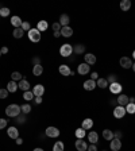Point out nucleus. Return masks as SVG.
<instances>
[{
	"mask_svg": "<svg viewBox=\"0 0 135 151\" xmlns=\"http://www.w3.org/2000/svg\"><path fill=\"white\" fill-rule=\"evenodd\" d=\"M103 138L105 139V140H112L113 139V132L111 131V129H104L103 131Z\"/></svg>",
	"mask_w": 135,
	"mask_h": 151,
	"instance_id": "7c9ffc66",
	"label": "nucleus"
},
{
	"mask_svg": "<svg viewBox=\"0 0 135 151\" xmlns=\"http://www.w3.org/2000/svg\"><path fill=\"white\" fill-rule=\"evenodd\" d=\"M35 96H34V93H32V91H26V92H23V99H25L26 101H30V100H32Z\"/></svg>",
	"mask_w": 135,
	"mask_h": 151,
	"instance_id": "473e14b6",
	"label": "nucleus"
},
{
	"mask_svg": "<svg viewBox=\"0 0 135 151\" xmlns=\"http://www.w3.org/2000/svg\"><path fill=\"white\" fill-rule=\"evenodd\" d=\"M51 28H53V31H54V32H60V31H61V28H62V26H61L58 22H54L53 24H51Z\"/></svg>",
	"mask_w": 135,
	"mask_h": 151,
	"instance_id": "4c0bfd02",
	"label": "nucleus"
},
{
	"mask_svg": "<svg viewBox=\"0 0 135 151\" xmlns=\"http://www.w3.org/2000/svg\"><path fill=\"white\" fill-rule=\"evenodd\" d=\"M37 28L41 32H43V31H46L47 28H49V23H47L46 20H39V22H38V24H37Z\"/></svg>",
	"mask_w": 135,
	"mask_h": 151,
	"instance_id": "b1692460",
	"label": "nucleus"
},
{
	"mask_svg": "<svg viewBox=\"0 0 135 151\" xmlns=\"http://www.w3.org/2000/svg\"><path fill=\"white\" fill-rule=\"evenodd\" d=\"M108 88H110V91L112 94H120L122 93L123 86H122V84H119V82H113V84L108 85Z\"/></svg>",
	"mask_w": 135,
	"mask_h": 151,
	"instance_id": "0eeeda50",
	"label": "nucleus"
},
{
	"mask_svg": "<svg viewBox=\"0 0 135 151\" xmlns=\"http://www.w3.org/2000/svg\"><path fill=\"white\" fill-rule=\"evenodd\" d=\"M11 78H12V81H20V80H23V76L20 72H12V74H11Z\"/></svg>",
	"mask_w": 135,
	"mask_h": 151,
	"instance_id": "f704fd0d",
	"label": "nucleus"
},
{
	"mask_svg": "<svg viewBox=\"0 0 135 151\" xmlns=\"http://www.w3.org/2000/svg\"><path fill=\"white\" fill-rule=\"evenodd\" d=\"M107 81H108V84H113V82H118L116 76H115V74H110V76L107 77Z\"/></svg>",
	"mask_w": 135,
	"mask_h": 151,
	"instance_id": "a19ab883",
	"label": "nucleus"
},
{
	"mask_svg": "<svg viewBox=\"0 0 135 151\" xmlns=\"http://www.w3.org/2000/svg\"><path fill=\"white\" fill-rule=\"evenodd\" d=\"M35 103H37V104H42V97H35Z\"/></svg>",
	"mask_w": 135,
	"mask_h": 151,
	"instance_id": "3c124183",
	"label": "nucleus"
},
{
	"mask_svg": "<svg viewBox=\"0 0 135 151\" xmlns=\"http://www.w3.org/2000/svg\"><path fill=\"white\" fill-rule=\"evenodd\" d=\"M130 8H131V1H130V0H122V1H120V9H122V11L126 12Z\"/></svg>",
	"mask_w": 135,
	"mask_h": 151,
	"instance_id": "bb28decb",
	"label": "nucleus"
},
{
	"mask_svg": "<svg viewBox=\"0 0 135 151\" xmlns=\"http://www.w3.org/2000/svg\"><path fill=\"white\" fill-rule=\"evenodd\" d=\"M32 151H45V150H43V148H41V147H37V148H34Z\"/></svg>",
	"mask_w": 135,
	"mask_h": 151,
	"instance_id": "864d4df0",
	"label": "nucleus"
},
{
	"mask_svg": "<svg viewBox=\"0 0 135 151\" xmlns=\"http://www.w3.org/2000/svg\"><path fill=\"white\" fill-rule=\"evenodd\" d=\"M45 134H46L47 138H58L61 132L57 127H47L46 131H45Z\"/></svg>",
	"mask_w": 135,
	"mask_h": 151,
	"instance_id": "20e7f679",
	"label": "nucleus"
},
{
	"mask_svg": "<svg viewBox=\"0 0 135 151\" xmlns=\"http://www.w3.org/2000/svg\"><path fill=\"white\" fill-rule=\"evenodd\" d=\"M116 103L119 104V105H122V107H126L127 104L130 103V100H129V96H127V94H123V93H120L119 96H118V99H116Z\"/></svg>",
	"mask_w": 135,
	"mask_h": 151,
	"instance_id": "4468645a",
	"label": "nucleus"
},
{
	"mask_svg": "<svg viewBox=\"0 0 135 151\" xmlns=\"http://www.w3.org/2000/svg\"><path fill=\"white\" fill-rule=\"evenodd\" d=\"M9 14H11V11H9V8H7V7H3V8L0 9V16H3V18L8 16Z\"/></svg>",
	"mask_w": 135,
	"mask_h": 151,
	"instance_id": "e433bc0d",
	"label": "nucleus"
},
{
	"mask_svg": "<svg viewBox=\"0 0 135 151\" xmlns=\"http://www.w3.org/2000/svg\"><path fill=\"white\" fill-rule=\"evenodd\" d=\"M61 37H65V38H70L73 35V28L66 26V27H62L61 28Z\"/></svg>",
	"mask_w": 135,
	"mask_h": 151,
	"instance_id": "f3484780",
	"label": "nucleus"
},
{
	"mask_svg": "<svg viewBox=\"0 0 135 151\" xmlns=\"http://www.w3.org/2000/svg\"><path fill=\"white\" fill-rule=\"evenodd\" d=\"M20 27H22L25 31H30V30H31V24H30V22H23Z\"/></svg>",
	"mask_w": 135,
	"mask_h": 151,
	"instance_id": "ea45409f",
	"label": "nucleus"
},
{
	"mask_svg": "<svg viewBox=\"0 0 135 151\" xmlns=\"http://www.w3.org/2000/svg\"><path fill=\"white\" fill-rule=\"evenodd\" d=\"M60 54L62 57H70L73 54V46H70L69 43H64L62 46L60 47Z\"/></svg>",
	"mask_w": 135,
	"mask_h": 151,
	"instance_id": "7ed1b4c3",
	"label": "nucleus"
},
{
	"mask_svg": "<svg viewBox=\"0 0 135 151\" xmlns=\"http://www.w3.org/2000/svg\"><path fill=\"white\" fill-rule=\"evenodd\" d=\"M73 53L74 54H84L85 53V46L84 45H76V46H73Z\"/></svg>",
	"mask_w": 135,
	"mask_h": 151,
	"instance_id": "c85d7f7f",
	"label": "nucleus"
},
{
	"mask_svg": "<svg viewBox=\"0 0 135 151\" xmlns=\"http://www.w3.org/2000/svg\"><path fill=\"white\" fill-rule=\"evenodd\" d=\"M32 93H34L35 97H42L45 93V86L42 84H37L34 88H32Z\"/></svg>",
	"mask_w": 135,
	"mask_h": 151,
	"instance_id": "1a4fd4ad",
	"label": "nucleus"
},
{
	"mask_svg": "<svg viewBox=\"0 0 135 151\" xmlns=\"http://www.w3.org/2000/svg\"><path fill=\"white\" fill-rule=\"evenodd\" d=\"M22 143H23V139H22V138H18V139H16V145L20 146Z\"/></svg>",
	"mask_w": 135,
	"mask_h": 151,
	"instance_id": "8fccbe9b",
	"label": "nucleus"
},
{
	"mask_svg": "<svg viewBox=\"0 0 135 151\" xmlns=\"http://www.w3.org/2000/svg\"><path fill=\"white\" fill-rule=\"evenodd\" d=\"M82 86H84L85 91H93V89L96 88V81H93V80L89 78V80H87V81L84 82Z\"/></svg>",
	"mask_w": 135,
	"mask_h": 151,
	"instance_id": "a211bd4d",
	"label": "nucleus"
},
{
	"mask_svg": "<svg viewBox=\"0 0 135 151\" xmlns=\"http://www.w3.org/2000/svg\"><path fill=\"white\" fill-rule=\"evenodd\" d=\"M132 57H134V60H135V50H134V53H132Z\"/></svg>",
	"mask_w": 135,
	"mask_h": 151,
	"instance_id": "4d7b16f0",
	"label": "nucleus"
},
{
	"mask_svg": "<svg viewBox=\"0 0 135 151\" xmlns=\"http://www.w3.org/2000/svg\"><path fill=\"white\" fill-rule=\"evenodd\" d=\"M20 111H22L23 115H27V113L31 112V105L30 104H23V105H20Z\"/></svg>",
	"mask_w": 135,
	"mask_h": 151,
	"instance_id": "c9c22d12",
	"label": "nucleus"
},
{
	"mask_svg": "<svg viewBox=\"0 0 135 151\" xmlns=\"http://www.w3.org/2000/svg\"><path fill=\"white\" fill-rule=\"evenodd\" d=\"M20 105L18 104H9L8 107L6 108V115L8 117H18L20 115Z\"/></svg>",
	"mask_w": 135,
	"mask_h": 151,
	"instance_id": "f257e3e1",
	"label": "nucleus"
},
{
	"mask_svg": "<svg viewBox=\"0 0 135 151\" xmlns=\"http://www.w3.org/2000/svg\"><path fill=\"white\" fill-rule=\"evenodd\" d=\"M132 70H134V72H135V62L132 63Z\"/></svg>",
	"mask_w": 135,
	"mask_h": 151,
	"instance_id": "6e6d98bb",
	"label": "nucleus"
},
{
	"mask_svg": "<svg viewBox=\"0 0 135 151\" xmlns=\"http://www.w3.org/2000/svg\"><path fill=\"white\" fill-rule=\"evenodd\" d=\"M89 70H91V66H89L88 63H85V62L80 63V65L77 66V73H79V74H81V76L88 74Z\"/></svg>",
	"mask_w": 135,
	"mask_h": 151,
	"instance_id": "6e6552de",
	"label": "nucleus"
},
{
	"mask_svg": "<svg viewBox=\"0 0 135 151\" xmlns=\"http://www.w3.org/2000/svg\"><path fill=\"white\" fill-rule=\"evenodd\" d=\"M42 73H43V66L42 65H35L34 68H32V74H34L35 77L42 76Z\"/></svg>",
	"mask_w": 135,
	"mask_h": 151,
	"instance_id": "a878e982",
	"label": "nucleus"
},
{
	"mask_svg": "<svg viewBox=\"0 0 135 151\" xmlns=\"http://www.w3.org/2000/svg\"><path fill=\"white\" fill-rule=\"evenodd\" d=\"M16 122H18L19 124H23V123L26 122V117H25V115H19V116L16 117Z\"/></svg>",
	"mask_w": 135,
	"mask_h": 151,
	"instance_id": "79ce46f5",
	"label": "nucleus"
},
{
	"mask_svg": "<svg viewBox=\"0 0 135 151\" xmlns=\"http://www.w3.org/2000/svg\"><path fill=\"white\" fill-rule=\"evenodd\" d=\"M74 135L77 139H84L85 136H87V131H85L84 128H77L74 132Z\"/></svg>",
	"mask_w": 135,
	"mask_h": 151,
	"instance_id": "c756f323",
	"label": "nucleus"
},
{
	"mask_svg": "<svg viewBox=\"0 0 135 151\" xmlns=\"http://www.w3.org/2000/svg\"><path fill=\"white\" fill-rule=\"evenodd\" d=\"M87 138H88V140H89L91 145H96L97 140H99V135H97V132L96 131H91L89 134H87Z\"/></svg>",
	"mask_w": 135,
	"mask_h": 151,
	"instance_id": "dca6fc26",
	"label": "nucleus"
},
{
	"mask_svg": "<svg viewBox=\"0 0 135 151\" xmlns=\"http://www.w3.org/2000/svg\"><path fill=\"white\" fill-rule=\"evenodd\" d=\"M18 86H19V89H22L23 92H26V91H30V86H31V85H30V82H28L27 80L23 78L18 82Z\"/></svg>",
	"mask_w": 135,
	"mask_h": 151,
	"instance_id": "aec40b11",
	"label": "nucleus"
},
{
	"mask_svg": "<svg viewBox=\"0 0 135 151\" xmlns=\"http://www.w3.org/2000/svg\"><path fill=\"white\" fill-rule=\"evenodd\" d=\"M123 134L122 131H116V132H113V138H116V139H122Z\"/></svg>",
	"mask_w": 135,
	"mask_h": 151,
	"instance_id": "a18cd8bd",
	"label": "nucleus"
},
{
	"mask_svg": "<svg viewBox=\"0 0 135 151\" xmlns=\"http://www.w3.org/2000/svg\"><path fill=\"white\" fill-rule=\"evenodd\" d=\"M54 38H58V37H61V32H54Z\"/></svg>",
	"mask_w": 135,
	"mask_h": 151,
	"instance_id": "603ef678",
	"label": "nucleus"
},
{
	"mask_svg": "<svg viewBox=\"0 0 135 151\" xmlns=\"http://www.w3.org/2000/svg\"><path fill=\"white\" fill-rule=\"evenodd\" d=\"M87 151H97V147H96V145H88V150Z\"/></svg>",
	"mask_w": 135,
	"mask_h": 151,
	"instance_id": "49530a36",
	"label": "nucleus"
},
{
	"mask_svg": "<svg viewBox=\"0 0 135 151\" xmlns=\"http://www.w3.org/2000/svg\"><path fill=\"white\" fill-rule=\"evenodd\" d=\"M32 63H34V66L35 65H41V60H39L38 57H35V58H32Z\"/></svg>",
	"mask_w": 135,
	"mask_h": 151,
	"instance_id": "de8ad7c7",
	"label": "nucleus"
},
{
	"mask_svg": "<svg viewBox=\"0 0 135 151\" xmlns=\"http://www.w3.org/2000/svg\"><path fill=\"white\" fill-rule=\"evenodd\" d=\"M110 147L112 151H119L120 148H122V139L113 138L112 140L110 142Z\"/></svg>",
	"mask_w": 135,
	"mask_h": 151,
	"instance_id": "9b49d317",
	"label": "nucleus"
},
{
	"mask_svg": "<svg viewBox=\"0 0 135 151\" xmlns=\"http://www.w3.org/2000/svg\"><path fill=\"white\" fill-rule=\"evenodd\" d=\"M8 93H9V92L7 91V88L6 89L0 88V99H3V100H4V99H7V97H8Z\"/></svg>",
	"mask_w": 135,
	"mask_h": 151,
	"instance_id": "58836bf2",
	"label": "nucleus"
},
{
	"mask_svg": "<svg viewBox=\"0 0 135 151\" xmlns=\"http://www.w3.org/2000/svg\"><path fill=\"white\" fill-rule=\"evenodd\" d=\"M119 63L123 69H130V68H132V63L134 62H132V60L129 58V57H122L119 60Z\"/></svg>",
	"mask_w": 135,
	"mask_h": 151,
	"instance_id": "423d86ee",
	"label": "nucleus"
},
{
	"mask_svg": "<svg viewBox=\"0 0 135 151\" xmlns=\"http://www.w3.org/2000/svg\"><path fill=\"white\" fill-rule=\"evenodd\" d=\"M130 103H135V97H129Z\"/></svg>",
	"mask_w": 135,
	"mask_h": 151,
	"instance_id": "5fc2aeb1",
	"label": "nucleus"
},
{
	"mask_svg": "<svg viewBox=\"0 0 135 151\" xmlns=\"http://www.w3.org/2000/svg\"><path fill=\"white\" fill-rule=\"evenodd\" d=\"M7 127V119H0V129H4Z\"/></svg>",
	"mask_w": 135,
	"mask_h": 151,
	"instance_id": "37998d69",
	"label": "nucleus"
},
{
	"mask_svg": "<svg viewBox=\"0 0 135 151\" xmlns=\"http://www.w3.org/2000/svg\"><path fill=\"white\" fill-rule=\"evenodd\" d=\"M28 39H30L32 43H38V42L41 41V31H39L37 27L31 28V30L28 31Z\"/></svg>",
	"mask_w": 135,
	"mask_h": 151,
	"instance_id": "f03ea898",
	"label": "nucleus"
},
{
	"mask_svg": "<svg viewBox=\"0 0 135 151\" xmlns=\"http://www.w3.org/2000/svg\"><path fill=\"white\" fill-rule=\"evenodd\" d=\"M124 108H126V113H130V115L135 113V103H129Z\"/></svg>",
	"mask_w": 135,
	"mask_h": 151,
	"instance_id": "72a5a7b5",
	"label": "nucleus"
},
{
	"mask_svg": "<svg viewBox=\"0 0 135 151\" xmlns=\"http://www.w3.org/2000/svg\"><path fill=\"white\" fill-rule=\"evenodd\" d=\"M126 115V108L122 107V105H116V107L113 108V116L116 117V119H123Z\"/></svg>",
	"mask_w": 135,
	"mask_h": 151,
	"instance_id": "39448f33",
	"label": "nucleus"
},
{
	"mask_svg": "<svg viewBox=\"0 0 135 151\" xmlns=\"http://www.w3.org/2000/svg\"><path fill=\"white\" fill-rule=\"evenodd\" d=\"M58 72H60V74L64 76V77L72 76V70H70V68L68 65H60V68H58Z\"/></svg>",
	"mask_w": 135,
	"mask_h": 151,
	"instance_id": "2eb2a0df",
	"label": "nucleus"
},
{
	"mask_svg": "<svg viewBox=\"0 0 135 151\" xmlns=\"http://www.w3.org/2000/svg\"><path fill=\"white\" fill-rule=\"evenodd\" d=\"M22 23H23V20L19 18V16H12V18H11V24L14 26V28H19L22 26Z\"/></svg>",
	"mask_w": 135,
	"mask_h": 151,
	"instance_id": "5701e85b",
	"label": "nucleus"
},
{
	"mask_svg": "<svg viewBox=\"0 0 135 151\" xmlns=\"http://www.w3.org/2000/svg\"><path fill=\"white\" fill-rule=\"evenodd\" d=\"M74 147L77 148V151H87L88 150V143L82 139H77L74 143Z\"/></svg>",
	"mask_w": 135,
	"mask_h": 151,
	"instance_id": "9d476101",
	"label": "nucleus"
},
{
	"mask_svg": "<svg viewBox=\"0 0 135 151\" xmlns=\"http://www.w3.org/2000/svg\"><path fill=\"white\" fill-rule=\"evenodd\" d=\"M53 151H65V146L62 142H56L53 146Z\"/></svg>",
	"mask_w": 135,
	"mask_h": 151,
	"instance_id": "2f4dec72",
	"label": "nucleus"
},
{
	"mask_svg": "<svg viewBox=\"0 0 135 151\" xmlns=\"http://www.w3.org/2000/svg\"><path fill=\"white\" fill-rule=\"evenodd\" d=\"M103 151H104V150H103Z\"/></svg>",
	"mask_w": 135,
	"mask_h": 151,
	"instance_id": "bf43d9fd",
	"label": "nucleus"
},
{
	"mask_svg": "<svg viewBox=\"0 0 135 151\" xmlns=\"http://www.w3.org/2000/svg\"><path fill=\"white\" fill-rule=\"evenodd\" d=\"M18 89H19V86H18V82L16 81H12V80H11V81L7 84V91H8L9 93H15Z\"/></svg>",
	"mask_w": 135,
	"mask_h": 151,
	"instance_id": "6ab92c4d",
	"label": "nucleus"
},
{
	"mask_svg": "<svg viewBox=\"0 0 135 151\" xmlns=\"http://www.w3.org/2000/svg\"><path fill=\"white\" fill-rule=\"evenodd\" d=\"M14 38H16V39H20V38L25 35V30H23L22 27H19V28H14V32H12Z\"/></svg>",
	"mask_w": 135,
	"mask_h": 151,
	"instance_id": "cd10ccee",
	"label": "nucleus"
},
{
	"mask_svg": "<svg viewBox=\"0 0 135 151\" xmlns=\"http://www.w3.org/2000/svg\"><path fill=\"white\" fill-rule=\"evenodd\" d=\"M92 127H93V120L92 119H84L82 120V124H81V128H84L85 131H87V129H91Z\"/></svg>",
	"mask_w": 135,
	"mask_h": 151,
	"instance_id": "4be33fe9",
	"label": "nucleus"
},
{
	"mask_svg": "<svg viewBox=\"0 0 135 151\" xmlns=\"http://www.w3.org/2000/svg\"><path fill=\"white\" fill-rule=\"evenodd\" d=\"M7 134H8V136L11 139H14V140H16V139L19 138V129L16 128V127H8V129H7Z\"/></svg>",
	"mask_w": 135,
	"mask_h": 151,
	"instance_id": "ddd939ff",
	"label": "nucleus"
},
{
	"mask_svg": "<svg viewBox=\"0 0 135 151\" xmlns=\"http://www.w3.org/2000/svg\"><path fill=\"white\" fill-rule=\"evenodd\" d=\"M0 55H1V51H0Z\"/></svg>",
	"mask_w": 135,
	"mask_h": 151,
	"instance_id": "13d9d810",
	"label": "nucleus"
},
{
	"mask_svg": "<svg viewBox=\"0 0 135 151\" xmlns=\"http://www.w3.org/2000/svg\"><path fill=\"white\" fill-rule=\"evenodd\" d=\"M69 22H70V18H69V15H66V14H62V15L60 16V20H58V23H60L62 27L69 26Z\"/></svg>",
	"mask_w": 135,
	"mask_h": 151,
	"instance_id": "412c9836",
	"label": "nucleus"
},
{
	"mask_svg": "<svg viewBox=\"0 0 135 151\" xmlns=\"http://www.w3.org/2000/svg\"><path fill=\"white\" fill-rule=\"evenodd\" d=\"M0 51H1V54H7V53H8V47L3 46L1 49H0Z\"/></svg>",
	"mask_w": 135,
	"mask_h": 151,
	"instance_id": "09e8293b",
	"label": "nucleus"
},
{
	"mask_svg": "<svg viewBox=\"0 0 135 151\" xmlns=\"http://www.w3.org/2000/svg\"><path fill=\"white\" fill-rule=\"evenodd\" d=\"M84 60H85V63H88L89 66L95 65L96 63V61H97V58H96V55L92 53H88V54H84Z\"/></svg>",
	"mask_w": 135,
	"mask_h": 151,
	"instance_id": "f8f14e48",
	"label": "nucleus"
},
{
	"mask_svg": "<svg viewBox=\"0 0 135 151\" xmlns=\"http://www.w3.org/2000/svg\"><path fill=\"white\" fill-rule=\"evenodd\" d=\"M91 80H93V81H97L99 80V74L96 72H92L91 73Z\"/></svg>",
	"mask_w": 135,
	"mask_h": 151,
	"instance_id": "c03bdc74",
	"label": "nucleus"
},
{
	"mask_svg": "<svg viewBox=\"0 0 135 151\" xmlns=\"http://www.w3.org/2000/svg\"><path fill=\"white\" fill-rule=\"evenodd\" d=\"M108 81H107V78H99L97 81H96V86H99L100 89H105V88H108Z\"/></svg>",
	"mask_w": 135,
	"mask_h": 151,
	"instance_id": "393cba45",
	"label": "nucleus"
}]
</instances>
